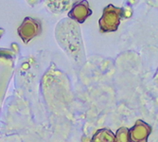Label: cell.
Returning a JSON list of instances; mask_svg holds the SVG:
<instances>
[{
  "label": "cell",
  "instance_id": "cell-1",
  "mask_svg": "<svg viewBox=\"0 0 158 142\" xmlns=\"http://www.w3.org/2000/svg\"><path fill=\"white\" fill-rule=\"evenodd\" d=\"M124 17V10L110 4L103 10L102 18L99 19L100 30L103 32H110L118 30L120 20Z\"/></svg>",
  "mask_w": 158,
  "mask_h": 142
},
{
  "label": "cell",
  "instance_id": "cell-2",
  "mask_svg": "<svg viewBox=\"0 0 158 142\" xmlns=\"http://www.w3.org/2000/svg\"><path fill=\"white\" fill-rule=\"evenodd\" d=\"M41 31V23L33 18L27 17L24 19L22 25L18 28L20 37L24 42L30 41Z\"/></svg>",
  "mask_w": 158,
  "mask_h": 142
},
{
  "label": "cell",
  "instance_id": "cell-3",
  "mask_svg": "<svg viewBox=\"0 0 158 142\" xmlns=\"http://www.w3.org/2000/svg\"><path fill=\"white\" fill-rule=\"evenodd\" d=\"M91 14L92 10L89 8V3L86 0H82V1L77 2L73 5L72 9L68 13V16L78 21L79 23H82Z\"/></svg>",
  "mask_w": 158,
  "mask_h": 142
},
{
  "label": "cell",
  "instance_id": "cell-4",
  "mask_svg": "<svg viewBox=\"0 0 158 142\" xmlns=\"http://www.w3.org/2000/svg\"><path fill=\"white\" fill-rule=\"evenodd\" d=\"M76 1L77 0H46L48 7H49V9L55 12L65 10Z\"/></svg>",
  "mask_w": 158,
  "mask_h": 142
}]
</instances>
